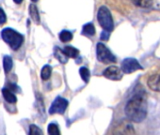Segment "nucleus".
<instances>
[{
	"mask_svg": "<svg viewBox=\"0 0 160 135\" xmlns=\"http://www.w3.org/2000/svg\"><path fill=\"white\" fill-rule=\"evenodd\" d=\"M147 85L150 89L159 92L160 91V72H157L154 74L151 75L147 81Z\"/></svg>",
	"mask_w": 160,
	"mask_h": 135,
	"instance_id": "8",
	"label": "nucleus"
},
{
	"mask_svg": "<svg viewBox=\"0 0 160 135\" xmlns=\"http://www.w3.org/2000/svg\"><path fill=\"white\" fill-rule=\"evenodd\" d=\"M30 135H34V134H42V130L40 129L36 125H30L29 126V132Z\"/></svg>",
	"mask_w": 160,
	"mask_h": 135,
	"instance_id": "20",
	"label": "nucleus"
},
{
	"mask_svg": "<svg viewBox=\"0 0 160 135\" xmlns=\"http://www.w3.org/2000/svg\"><path fill=\"white\" fill-rule=\"evenodd\" d=\"M96 53H97V59L105 64H109V63H114L116 62V57L112 53L109 51L108 48L106 47L105 44L103 43H98L96 47Z\"/></svg>",
	"mask_w": 160,
	"mask_h": 135,
	"instance_id": "4",
	"label": "nucleus"
},
{
	"mask_svg": "<svg viewBox=\"0 0 160 135\" xmlns=\"http://www.w3.org/2000/svg\"><path fill=\"white\" fill-rule=\"evenodd\" d=\"M13 66V61L12 58L10 55H5L3 58V67H4V71L6 73H9Z\"/></svg>",
	"mask_w": 160,
	"mask_h": 135,
	"instance_id": "12",
	"label": "nucleus"
},
{
	"mask_svg": "<svg viewBox=\"0 0 160 135\" xmlns=\"http://www.w3.org/2000/svg\"><path fill=\"white\" fill-rule=\"evenodd\" d=\"M47 131L50 135H59L60 134V131L58 129V127L54 124V123H51L48 125V128H47Z\"/></svg>",
	"mask_w": 160,
	"mask_h": 135,
	"instance_id": "19",
	"label": "nucleus"
},
{
	"mask_svg": "<svg viewBox=\"0 0 160 135\" xmlns=\"http://www.w3.org/2000/svg\"><path fill=\"white\" fill-rule=\"evenodd\" d=\"M59 40L62 42H69L72 40V34L68 30H63L59 34Z\"/></svg>",
	"mask_w": 160,
	"mask_h": 135,
	"instance_id": "17",
	"label": "nucleus"
},
{
	"mask_svg": "<svg viewBox=\"0 0 160 135\" xmlns=\"http://www.w3.org/2000/svg\"><path fill=\"white\" fill-rule=\"evenodd\" d=\"M67 107H68V100L61 97H58L53 101V103L49 109V114H62L66 111Z\"/></svg>",
	"mask_w": 160,
	"mask_h": 135,
	"instance_id": "6",
	"label": "nucleus"
},
{
	"mask_svg": "<svg viewBox=\"0 0 160 135\" xmlns=\"http://www.w3.org/2000/svg\"><path fill=\"white\" fill-rule=\"evenodd\" d=\"M122 71L123 73H133L137 71L141 70L142 68L140 66V64L138 62L137 59L135 58H125L122 62Z\"/></svg>",
	"mask_w": 160,
	"mask_h": 135,
	"instance_id": "5",
	"label": "nucleus"
},
{
	"mask_svg": "<svg viewBox=\"0 0 160 135\" xmlns=\"http://www.w3.org/2000/svg\"><path fill=\"white\" fill-rule=\"evenodd\" d=\"M51 73H52V68H51V66L45 65L42 68V72H41V77H42V79L43 81H46V80H48L50 78Z\"/></svg>",
	"mask_w": 160,
	"mask_h": 135,
	"instance_id": "15",
	"label": "nucleus"
},
{
	"mask_svg": "<svg viewBox=\"0 0 160 135\" xmlns=\"http://www.w3.org/2000/svg\"><path fill=\"white\" fill-rule=\"evenodd\" d=\"M31 1H32V2H37L38 0H31Z\"/></svg>",
	"mask_w": 160,
	"mask_h": 135,
	"instance_id": "24",
	"label": "nucleus"
},
{
	"mask_svg": "<svg viewBox=\"0 0 160 135\" xmlns=\"http://www.w3.org/2000/svg\"><path fill=\"white\" fill-rule=\"evenodd\" d=\"M63 51L66 54V55L71 58H76L79 55V51L72 46H66L63 49Z\"/></svg>",
	"mask_w": 160,
	"mask_h": 135,
	"instance_id": "13",
	"label": "nucleus"
},
{
	"mask_svg": "<svg viewBox=\"0 0 160 135\" xmlns=\"http://www.w3.org/2000/svg\"><path fill=\"white\" fill-rule=\"evenodd\" d=\"M54 54H55V57H56L60 63H62V64L67 63V61H68V56L66 55V54L64 53L63 50H61V49H59V48H56V49H55Z\"/></svg>",
	"mask_w": 160,
	"mask_h": 135,
	"instance_id": "11",
	"label": "nucleus"
},
{
	"mask_svg": "<svg viewBox=\"0 0 160 135\" xmlns=\"http://www.w3.org/2000/svg\"><path fill=\"white\" fill-rule=\"evenodd\" d=\"M2 95H3L5 100H7L9 103H15L17 101V98H16L15 94L12 91H11V89H9V88H3Z\"/></svg>",
	"mask_w": 160,
	"mask_h": 135,
	"instance_id": "9",
	"label": "nucleus"
},
{
	"mask_svg": "<svg viewBox=\"0 0 160 135\" xmlns=\"http://www.w3.org/2000/svg\"><path fill=\"white\" fill-rule=\"evenodd\" d=\"M132 2L141 8H149L152 4V0H132Z\"/></svg>",
	"mask_w": 160,
	"mask_h": 135,
	"instance_id": "18",
	"label": "nucleus"
},
{
	"mask_svg": "<svg viewBox=\"0 0 160 135\" xmlns=\"http://www.w3.org/2000/svg\"><path fill=\"white\" fill-rule=\"evenodd\" d=\"M108 37H109V32L108 31H103L102 34H101V40H108Z\"/></svg>",
	"mask_w": 160,
	"mask_h": 135,
	"instance_id": "22",
	"label": "nucleus"
},
{
	"mask_svg": "<svg viewBox=\"0 0 160 135\" xmlns=\"http://www.w3.org/2000/svg\"><path fill=\"white\" fill-rule=\"evenodd\" d=\"M3 40L8 43L12 50H18L24 42V36L12 28H4L1 32Z\"/></svg>",
	"mask_w": 160,
	"mask_h": 135,
	"instance_id": "2",
	"label": "nucleus"
},
{
	"mask_svg": "<svg viewBox=\"0 0 160 135\" xmlns=\"http://www.w3.org/2000/svg\"><path fill=\"white\" fill-rule=\"evenodd\" d=\"M97 20L101 26V27L108 32H111L114 29V23L112 19V15L109 10L107 7H101L97 13Z\"/></svg>",
	"mask_w": 160,
	"mask_h": 135,
	"instance_id": "3",
	"label": "nucleus"
},
{
	"mask_svg": "<svg viewBox=\"0 0 160 135\" xmlns=\"http://www.w3.org/2000/svg\"><path fill=\"white\" fill-rule=\"evenodd\" d=\"M29 15H30V17H31V19L33 20L34 23L40 24V21H41L40 20V14H39L37 7L34 4H31L29 6Z\"/></svg>",
	"mask_w": 160,
	"mask_h": 135,
	"instance_id": "10",
	"label": "nucleus"
},
{
	"mask_svg": "<svg viewBox=\"0 0 160 135\" xmlns=\"http://www.w3.org/2000/svg\"><path fill=\"white\" fill-rule=\"evenodd\" d=\"M79 74H80V76H81L82 80H83L86 84L90 82V79H91V72H90L89 69H87L86 67L80 68V70H79Z\"/></svg>",
	"mask_w": 160,
	"mask_h": 135,
	"instance_id": "14",
	"label": "nucleus"
},
{
	"mask_svg": "<svg viewBox=\"0 0 160 135\" xmlns=\"http://www.w3.org/2000/svg\"><path fill=\"white\" fill-rule=\"evenodd\" d=\"M13 2L16 3V4H20V3L23 2V0H13Z\"/></svg>",
	"mask_w": 160,
	"mask_h": 135,
	"instance_id": "23",
	"label": "nucleus"
},
{
	"mask_svg": "<svg viewBox=\"0 0 160 135\" xmlns=\"http://www.w3.org/2000/svg\"><path fill=\"white\" fill-rule=\"evenodd\" d=\"M7 21V16H6V13L5 12L0 8V26L1 25H4Z\"/></svg>",
	"mask_w": 160,
	"mask_h": 135,
	"instance_id": "21",
	"label": "nucleus"
},
{
	"mask_svg": "<svg viewBox=\"0 0 160 135\" xmlns=\"http://www.w3.org/2000/svg\"><path fill=\"white\" fill-rule=\"evenodd\" d=\"M125 114L133 122L139 123L147 116V101L141 95L133 97L125 106Z\"/></svg>",
	"mask_w": 160,
	"mask_h": 135,
	"instance_id": "1",
	"label": "nucleus"
},
{
	"mask_svg": "<svg viewBox=\"0 0 160 135\" xmlns=\"http://www.w3.org/2000/svg\"><path fill=\"white\" fill-rule=\"evenodd\" d=\"M82 34L86 36H93L95 34V27L92 24H87L83 26Z\"/></svg>",
	"mask_w": 160,
	"mask_h": 135,
	"instance_id": "16",
	"label": "nucleus"
},
{
	"mask_svg": "<svg viewBox=\"0 0 160 135\" xmlns=\"http://www.w3.org/2000/svg\"><path fill=\"white\" fill-rule=\"evenodd\" d=\"M122 70H120L118 67L116 66H111L108 67V69H106L103 72V75L112 81H120L122 78Z\"/></svg>",
	"mask_w": 160,
	"mask_h": 135,
	"instance_id": "7",
	"label": "nucleus"
}]
</instances>
